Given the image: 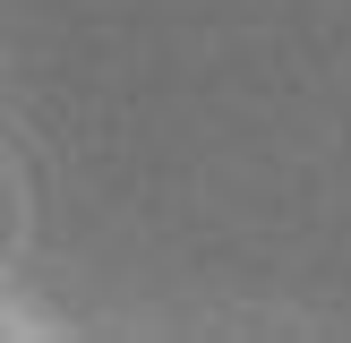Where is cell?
<instances>
[]
</instances>
